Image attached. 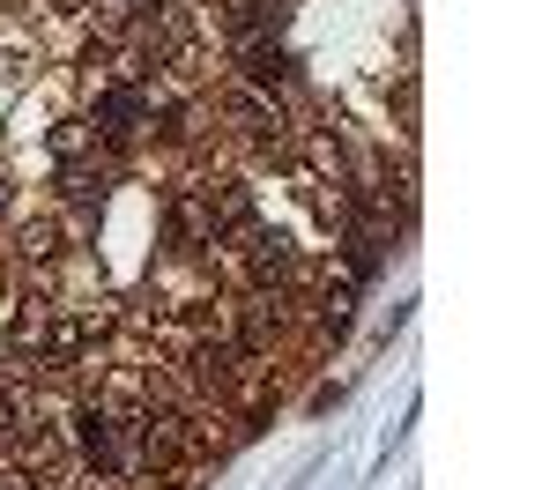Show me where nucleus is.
Wrapping results in <instances>:
<instances>
[{"label":"nucleus","instance_id":"1","mask_svg":"<svg viewBox=\"0 0 557 490\" xmlns=\"http://www.w3.org/2000/svg\"><path fill=\"white\" fill-rule=\"evenodd\" d=\"M67 424H75V453H83L89 476H120V468H127V445H120V416H112V401H83Z\"/></svg>","mask_w":557,"mask_h":490},{"label":"nucleus","instance_id":"2","mask_svg":"<svg viewBox=\"0 0 557 490\" xmlns=\"http://www.w3.org/2000/svg\"><path fill=\"white\" fill-rule=\"evenodd\" d=\"M149 127V104H141V89H104V97H97V134H104V141H134V134Z\"/></svg>","mask_w":557,"mask_h":490},{"label":"nucleus","instance_id":"3","mask_svg":"<svg viewBox=\"0 0 557 490\" xmlns=\"http://www.w3.org/2000/svg\"><path fill=\"white\" fill-rule=\"evenodd\" d=\"M246 246H253V253H246V261H253V275L260 282H290V275H298V253H290V238H283V230H246Z\"/></svg>","mask_w":557,"mask_h":490},{"label":"nucleus","instance_id":"4","mask_svg":"<svg viewBox=\"0 0 557 490\" xmlns=\"http://www.w3.org/2000/svg\"><path fill=\"white\" fill-rule=\"evenodd\" d=\"M246 75H253L260 89L283 83V75H290V52H275V45H253V52H246Z\"/></svg>","mask_w":557,"mask_h":490},{"label":"nucleus","instance_id":"5","mask_svg":"<svg viewBox=\"0 0 557 490\" xmlns=\"http://www.w3.org/2000/svg\"><path fill=\"white\" fill-rule=\"evenodd\" d=\"M60 253V223L38 216V223H23V261H52Z\"/></svg>","mask_w":557,"mask_h":490},{"label":"nucleus","instance_id":"6","mask_svg":"<svg viewBox=\"0 0 557 490\" xmlns=\"http://www.w3.org/2000/svg\"><path fill=\"white\" fill-rule=\"evenodd\" d=\"M23 424H30V416H23V394H15V387H0V445L23 439Z\"/></svg>","mask_w":557,"mask_h":490},{"label":"nucleus","instance_id":"7","mask_svg":"<svg viewBox=\"0 0 557 490\" xmlns=\"http://www.w3.org/2000/svg\"><path fill=\"white\" fill-rule=\"evenodd\" d=\"M0 490H45V483L30 476V468H15V476H0Z\"/></svg>","mask_w":557,"mask_h":490},{"label":"nucleus","instance_id":"8","mask_svg":"<svg viewBox=\"0 0 557 490\" xmlns=\"http://www.w3.org/2000/svg\"><path fill=\"white\" fill-rule=\"evenodd\" d=\"M0 216H8V178H0Z\"/></svg>","mask_w":557,"mask_h":490}]
</instances>
